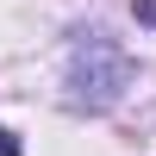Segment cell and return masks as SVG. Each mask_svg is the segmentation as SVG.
Here are the masks:
<instances>
[{"label": "cell", "mask_w": 156, "mask_h": 156, "mask_svg": "<svg viewBox=\"0 0 156 156\" xmlns=\"http://www.w3.org/2000/svg\"><path fill=\"white\" fill-rule=\"evenodd\" d=\"M62 81H69V106L75 112H106L131 87V56H125L119 37H106L100 25H87L69 44V75Z\"/></svg>", "instance_id": "1"}, {"label": "cell", "mask_w": 156, "mask_h": 156, "mask_svg": "<svg viewBox=\"0 0 156 156\" xmlns=\"http://www.w3.org/2000/svg\"><path fill=\"white\" fill-rule=\"evenodd\" d=\"M137 19H150V25H156V0H137Z\"/></svg>", "instance_id": "3"}, {"label": "cell", "mask_w": 156, "mask_h": 156, "mask_svg": "<svg viewBox=\"0 0 156 156\" xmlns=\"http://www.w3.org/2000/svg\"><path fill=\"white\" fill-rule=\"evenodd\" d=\"M0 156H19V137H12L6 125H0Z\"/></svg>", "instance_id": "2"}]
</instances>
